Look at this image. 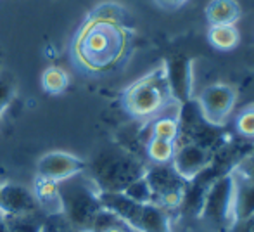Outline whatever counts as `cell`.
Segmentation results:
<instances>
[{
    "label": "cell",
    "instance_id": "6da1fadb",
    "mask_svg": "<svg viewBox=\"0 0 254 232\" xmlns=\"http://www.w3.org/2000/svg\"><path fill=\"white\" fill-rule=\"evenodd\" d=\"M131 16L99 17L87 12L71 40V59L81 71L104 75L116 70L133 49Z\"/></svg>",
    "mask_w": 254,
    "mask_h": 232
},
{
    "label": "cell",
    "instance_id": "7a4b0ae2",
    "mask_svg": "<svg viewBox=\"0 0 254 232\" xmlns=\"http://www.w3.org/2000/svg\"><path fill=\"white\" fill-rule=\"evenodd\" d=\"M63 217L78 232H90L95 219L101 213L102 203L99 198V187L85 173L59 182Z\"/></svg>",
    "mask_w": 254,
    "mask_h": 232
},
{
    "label": "cell",
    "instance_id": "3957f363",
    "mask_svg": "<svg viewBox=\"0 0 254 232\" xmlns=\"http://www.w3.org/2000/svg\"><path fill=\"white\" fill-rule=\"evenodd\" d=\"M171 101L173 97L168 88L166 73L163 66L133 81L121 97L125 111L133 118L156 116Z\"/></svg>",
    "mask_w": 254,
    "mask_h": 232
},
{
    "label": "cell",
    "instance_id": "277c9868",
    "mask_svg": "<svg viewBox=\"0 0 254 232\" xmlns=\"http://www.w3.org/2000/svg\"><path fill=\"white\" fill-rule=\"evenodd\" d=\"M145 172L142 163L125 153H106L92 166V180L99 191L121 192Z\"/></svg>",
    "mask_w": 254,
    "mask_h": 232
},
{
    "label": "cell",
    "instance_id": "5b68a950",
    "mask_svg": "<svg viewBox=\"0 0 254 232\" xmlns=\"http://www.w3.org/2000/svg\"><path fill=\"white\" fill-rule=\"evenodd\" d=\"M201 217L218 231L234 226V173L213 182L201 203Z\"/></svg>",
    "mask_w": 254,
    "mask_h": 232
},
{
    "label": "cell",
    "instance_id": "8992f818",
    "mask_svg": "<svg viewBox=\"0 0 254 232\" xmlns=\"http://www.w3.org/2000/svg\"><path fill=\"white\" fill-rule=\"evenodd\" d=\"M152 191V203L161 208H177L184 201V184L187 180L166 165H156L145 172Z\"/></svg>",
    "mask_w": 254,
    "mask_h": 232
},
{
    "label": "cell",
    "instance_id": "52a82bcc",
    "mask_svg": "<svg viewBox=\"0 0 254 232\" xmlns=\"http://www.w3.org/2000/svg\"><path fill=\"white\" fill-rule=\"evenodd\" d=\"M237 102V92L227 83H213L202 90L199 97V113L207 123L223 125Z\"/></svg>",
    "mask_w": 254,
    "mask_h": 232
},
{
    "label": "cell",
    "instance_id": "ba28073f",
    "mask_svg": "<svg viewBox=\"0 0 254 232\" xmlns=\"http://www.w3.org/2000/svg\"><path fill=\"white\" fill-rule=\"evenodd\" d=\"M88 168L87 161L78 158L76 155H71L66 151H51L45 153L37 163V177L47 178L52 182H64L71 177H76L85 173Z\"/></svg>",
    "mask_w": 254,
    "mask_h": 232
},
{
    "label": "cell",
    "instance_id": "9c48e42d",
    "mask_svg": "<svg viewBox=\"0 0 254 232\" xmlns=\"http://www.w3.org/2000/svg\"><path fill=\"white\" fill-rule=\"evenodd\" d=\"M170 94L175 102L187 104L192 97V59L185 54H175L163 64Z\"/></svg>",
    "mask_w": 254,
    "mask_h": 232
},
{
    "label": "cell",
    "instance_id": "30bf717a",
    "mask_svg": "<svg viewBox=\"0 0 254 232\" xmlns=\"http://www.w3.org/2000/svg\"><path fill=\"white\" fill-rule=\"evenodd\" d=\"M211 161V153L206 146L190 141L187 144L175 146V155L171 159V168L184 180H194L207 168Z\"/></svg>",
    "mask_w": 254,
    "mask_h": 232
},
{
    "label": "cell",
    "instance_id": "8fae6325",
    "mask_svg": "<svg viewBox=\"0 0 254 232\" xmlns=\"http://www.w3.org/2000/svg\"><path fill=\"white\" fill-rule=\"evenodd\" d=\"M0 212L5 217H23L42 213L33 191L19 184H2L0 185Z\"/></svg>",
    "mask_w": 254,
    "mask_h": 232
},
{
    "label": "cell",
    "instance_id": "7c38bea8",
    "mask_svg": "<svg viewBox=\"0 0 254 232\" xmlns=\"http://www.w3.org/2000/svg\"><path fill=\"white\" fill-rule=\"evenodd\" d=\"M254 217V182L234 173V224Z\"/></svg>",
    "mask_w": 254,
    "mask_h": 232
},
{
    "label": "cell",
    "instance_id": "4fadbf2b",
    "mask_svg": "<svg viewBox=\"0 0 254 232\" xmlns=\"http://www.w3.org/2000/svg\"><path fill=\"white\" fill-rule=\"evenodd\" d=\"M31 191L38 203V208L45 217L63 215V201H61V191L57 182L35 177Z\"/></svg>",
    "mask_w": 254,
    "mask_h": 232
},
{
    "label": "cell",
    "instance_id": "5bb4252c",
    "mask_svg": "<svg viewBox=\"0 0 254 232\" xmlns=\"http://www.w3.org/2000/svg\"><path fill=\"white\" fill-rule=\"evenodd\" d=\"M204 14L211 26H221L237 23L242 10L237 0H209Z\"/></svg>",
    "mask_w": 254,
    "mask_h": 232
},
{
    "label": "cell",
    "instance_id": "9a60e30c",
    "mask_svg": "<svg viewBox=\"0 0 254 232\" xmlns=\"http://www.w3.org/2000/svg\"><path fill=\"white\" fill-rule=\"evenodd\" d=\"M137 232H171L170 220L164 210L154 203H147L142 212Z\"/></svg>",
    "mask_w": 254,
    "mask_h": 232
},
{
    "label": "cell",
    "instance_id": "2e32d148",
    "mask_svg": "<svg viewBox=\"0 0 254 232\" xmlns=\"http://www.w3.org/2000/svg\"><path fill=\"white\" fill-rule=\"evenodd\" d=\"M209 44L213 45L216 51H234L241 42V35L235 24H221V26H211L209 33Z\"/></svg>",
    "mask_w": 254,
    "mask_h": 232
},
{
    "label": "cell",
    "instance_id": "e0dca14e",
    "mask_svg": "<svg viewBox=\"0 0 254 232\" xmlns=\"http://www.w3.org/2000/svg\"><path fill=\"white\" fill-rule=\"evenodd\" d=\"M69 87V75L61 66H49L42 73V88L51 95H59Z\"/></svg>",
    "mask_w": 254,
    "mask_h": 232
},
{
    "label": "cell",
    "instance_id": "ac0fdd59",
    "mask_svg": "<svg viewBox=\"0 0 254 232\" xmlns=\"http://www.w3.org/2000/svg\"><path fill=\"white\" fill-rule=\"evenodd\" d=\"M90 232H137L133 227L128 226L125 220H121L113 212L102 208L101 213L95 219L94 226H92Z\"/></svg>",
    "mask_w": 254,
    "mask_h": 232
},
{
    "label": "cell",
    "instance_id": "d6986e66",
    "mask_svg": "<svg viewBox=\"0 0 254 232\" xmlns=\"http://www.w3.org/2000/svg\"><path fill=\"white\" fill-rule=\"evenodd\" d=\"M175 155V142L151 137L147 142V156L156 165H168Z\"/></svg>",
    "mask_w": 254,
    "mask_h": 232
},
{
    "label": "cell",
    "instance_id": "ffe728a7",
    "mask_svg": "<svg viewBox=\"0 0 254 232\" xmlns=\"http://www.w3.org/2000/svg\"><path fill=\"white\" fill-rule=\"evenodd\" d=\"M178 135H180V121H178L177 118L163 116V118H157V120L154 121L151 137L177 142Z\"/></svg>",
    "mask_w": 254,
    "mask_h": 232
},
{
    "label": "cell",
    "instance_id": "44dd1931",
    "mask_svg": "<svg viewBox=\"0 0 254 232\" xmlns=\"http://www.w3.org/2000/svg\"><path fill=\"white\" fill-rule=\"evenodd\" d=\"M121 192H123L127 198H130L131 201L140 203V205L152 203V191H151V185H149V180H147V177H145V173L142 175V177H138L137 180L130 182Z\"/></svg>",
    "mask_w": 254,
    "mask_h": 232
},
{
    "label": "cell",
    "instance_id": "7402d4cb",
    "mask_svg": "<svg viewBox=\"0 0 254 232\" xmlns=\"http://www.w3.org/2000/svg\"><path fill=\"white\" fill-rule=\"evenodd\" d=\"M44 217H40V213L23 217H7V220H9V232H40Z\"/></svg>",
    "mask_w": 254,
    "mask_h": 232
},
{
    "label": "cell",
    "instance_id": "603a6c76",
    "mask_svg": "<svg viewBox=\"0 0 254 232\" xmlns=\"http://www.w3.org/2000/svg\"><path fill=\"white\" fill-rule=\"evenodd\" d=\"M17 94L16 83L10 80L9 77H3L0 75V116L5 113V109L10 106V102L14 101Z\"/></svg>",
    "mask_w": 254,
    "mask_h": 232
},
{
    "label": "cell",
    "instance_id": "cb8c5ba5",
    "mask_svg": "<svg viewBox=\"0 0 254 232\" xmlns=\"http://www.w3.org/2000/svg\"><path fill=\"white\" fill-rule=\"evenodd\" d=\"M40 232H78V231L73 229L63 215H51V217H44Z\"/></svg>",
    "mask_w": 254,
    "mask_h": 232
},
{
    "label": "cell",
    "instance_id": "d4e9b609",
    "mask_svg": "<svg viewBox=\"0 0 254 232\" xmlns=\"http://www.w3.org/2000/svg\"><path fill=\"white\" fill-rule=\"evenodd\" d=\"M235 125H237L239 134H242L244 137H254V109L241 113Z\"/></svg>",
    "mask_w": 254,
    "mask_h": 232
},
{
    "label": "cell",
    "instance_id": "484cf974",
    "mask_svg": "<svg viewBox=\"0 0 254 232\" xmlns=\"http://www.w3.org/2000/svg\"><path fill=\"white\" fill-rule=\"evenodd\" d=\"M235 173L241 175V177H244V178H248V180L254 182V149L249 153L248 156H246L244 159H242L241 163H239V168Z\"/></svg>",
    "mask_w": 254,
    "mask_h": 232
},
{
    "label": "cell",
    "instance_id": "4316f807",
    "mask_svg": "<svg viewBox=\"0 0 254 232\" xmlns=\"http://www.w3.org/2000/svg\"><path fill=\"white\" fill-rule=\"evenodd\" d=\"M187 2L189 0H154V3L163 10H178Z\"/></svg>",
    "mask_w": 254,
    "mask_h": 232
},
{
    "label": "cell",
    "instance_id": "83f0119b",
    "mask_svg": "<svg viewBox=\"0 0 254 232\" xmlns=\"http://www.w3.org/2000/svg\"><path fill=\"white\" fill-rule=\"evenodd\" d=\"M0 232H9V220L0 212Z\"/></svg>",
    "mask_w": 254,
    "mask_h": 232
},
{
    "label": "cell",
    "instance_id": "f1b7e54d",
    "mask_svg": "<svg viewBox=\"0 0 254 232\" xmlns=\"http://www.w3.org/2000/svg\"><path fill=\"white\" fill-rule=\"evenodd\" d=\"M0 123H2V116H0Z\"/></svg>",
    "mask_w": 254,
    "mask_h": 232
},
{
    "label": "cell",
    "instance_id": "f546056e",
    "mask_svg": "<svg viewBox=\"0 0 254 232\" xmlns=\"http://www.w3.org/2000/svg\"><path fill=\"white\" fill-rule=\"evenodd\" d=\"M253 219H254V217H253Z\"/></svg>",
    "mask_w": 254,
    "mask_h": 232
},
{
    "label": "cell",
    "instance_id": "4dcf8cb0",
    "mask_svg": "<svg viewBox=\"0 0 254 232\" xmlns=\"http://www.w3.org/2000/svg\"><path fill=\"white\" fill-rule=\"evenodd\" d=\"M0 185H2V184H0Z\"/></svg>",
    "mask_w": 254,
    "mask_h": 232
}]
</instances>
